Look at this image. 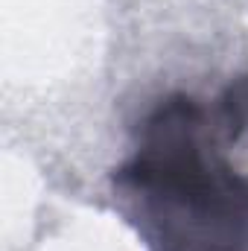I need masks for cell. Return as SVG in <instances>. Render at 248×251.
Here are the masks:
<instances>
[{"label": "cell", "instance_id": "6da1fadb", "mask_svg": "<svg viewBox=\"0 0 248 251\" xmlns=\"http://www.w3.org/2000/svg\"><path fill=\"white\" fill-rule=\"evenodd\" d=\"M164 251H246V243H234L228 237L201 234V231H184L161 240Z\"/></svg>", "mask_w": 248, "mask_h": 251}]
</instances>
